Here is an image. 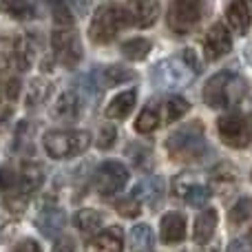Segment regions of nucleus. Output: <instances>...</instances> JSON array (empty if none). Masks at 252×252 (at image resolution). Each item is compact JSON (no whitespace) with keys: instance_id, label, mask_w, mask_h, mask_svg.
<instances>
[{"instance_id":"16","label":"nucleus","mask_w":252,"mask_h":252,"mask_svg":"<svg viewBox=\"0 0 252 252\" xmlns=\"http://www.w3.org/2000/svg\"><path fill=\"white\" fill-rule=\"evenodd\" d=\"M66 223V215L60 208H44L42 213L35 217V226L42 232L44 237L53 239V237H60V232L64 230Z\"/></svg>"},{"instance_id":"1","label":"nucleus","mask_w":252,"mask_h":252,"mask_svg":"<svg viewBox=\"0 0 252 252\" xmlns=\"http://www.w3.org/2000/svg\"><path fill=\"white\" fill-rule=\"evenodd\" d=\"M168 155L175 159H199L210 151L204 139V126L199 122H190L182 128H177L168 139H166Z\"/></svg>"},{"instance_id":"39","label":"nucleus","mask_w":252,"mask_h":252,"mask_svg":"<svg viewBox=\"0 0 252 252\" xmlns=\"http://www.w3.org/2000/svg\"><path fill=\"white\" fill-rule=\"evenodd\" d=\"M115 137H118V130H115V126H111V124L102 126L100 135H97V148H100V151H106V148H111L115 144Z\"/></svg>"},{"instance_id":"25","label":"nucleus","mask_w":252,"mask_h":252,"mask_svg":"<svg viewBox=\"0 0 252 252\" xmlns=\"http://www.w3.org/2000/svg\"><path fill=\"white\" fill-rule=\"evenodd\" d=\"M130 252H153V232L146 223H137L130 230Z\"/></svg>"},{"instance_id":"23","label":"nucleus","mask_w":252,"mask_h":252,"mask_svg":"<svg viewBox=\"0 0 252 252\" xmlns=\"http://www.w3.org/2000/svg\"><path fill=\"white\" fill-rule=\"evenodd\" d=\"M13 66H16V38L0 35V82L9 78Z\"/></svg>"},{"instance_id":"29","label":"nucleus","mask_w":252,"mask_h":252,"mask_svg":"<svg viewBox=\"0 0 252 252\" xmlns=\"http://www.w3.org/2000/svg\"><path fill=\"white\" fill-rule=\"evenodd\" d=\"M148 51H151V42L146 38H133L122 44V53L128 60H144L148 56Z\"/></svg>"},{"instance_id":"36","label":"nucleus","mask_w":252,"mask_h":252,"mask_svg":"<svg viewBox=\"0 0 252 252\" xmlns=\"http://www.w3.org/2000/svg\"><path fill=\"white\" fill-rule=\"evenodd\" d=\"M18 93H20V80H16V78L2 80V82H0V104H2V102H7V104L16 102Z\"/></svg>"},{"instance_id":"41","label":"nucleus","mask_w":252,"mask_h":252,"mask_svg":"<svg viewBox=\"0 0 252 252\" xmlns=\"http://www.w3.org/2000/svg\"><path fill=\"white\" fill-rule=\"evenodd\" d=\"M53 252H75V241L71 237H58Z\"/></svg>"},{"instance_id":"31","label":"nucleus","mask_w":252,"mask_h":252,"mask_svg":"<svg viewBox=\"0 0 252 252\" xmlns=\"http://www.w3.org/2000/svg\"><path fill=\"white\" fill-rule=\"evenodd\" d=\"M53 13V20L58 27H73V13H71L66 0H44Z\"/></svg>"},{"instance_id":"19","label":"nucleus","mask_w":252,"mask_h":252,"mask_svg":"<svg viewBox=\"0 0 252 252\" xmlns=\"http://www.w3.org/2000/svg\"><path fill=\"white\" fill-rule=\"evenodd\" d=\"M217 210L213 208L199 213V217L195 219V230H192V237H195L197 244H208L213 239L215 230H217Z\"/></svg>"},{"instance_id":"40","label":"nucleus","mask_w":252,"mask_h":252,"mask_svg":"<svg viewBox=\"0 0 252 252\" xmlns=\"http://www.w3.org/2000/svg\"><path fill=\"white\" fill-rule=\"evenodd\" d=\"M228 252H252V239L250 237H239L228 246Z\"/></svg>"},{"instance_id":"28","label":"nucleus","mask_w":252,"mask_h":252,"mask_svg":"<svg viewBox=\"0 0 252 252\" xmlns=\"http://www.w3.org/2000/svg\"><path fill=\"white\" fill-rule=\"evenodd\" d=\"M35 58V49L29 38H16V69L27 71Z\"/></svg>"},{"instance_id":"4","label":"nucleus","mask_w":252,"mask_h":252,"mask_svg":"<svg viewBox=\"0 0 252 252\" xmlns=\"http://www.w3.org/2000/svg\"><path fill=\"white\" fill-rule=\"evenodd\" d=\"M126 27H128V18H126L124 7H120V4H104L93 16L89 38L95 44H106L118 38V33L126 29Z\"/></svg>"},{"instance_id":"11","label":"nucleus","mask_w":252,"mask_h":252,"mask_svg":"<svg viewBox=\"0 0 252 252\" xmlns=\"http://www.w3.org/2000/svg\"><path fill=\"white\" fill-rule=\"evenodd\" d=\"M126 18H128V25L135 27H151L157 20V13H159V0H128L124 4Z\"/></svg>"},{"instance_id":"27","label":"nucleus","mask_w":252,"mask_h":252,"mask_svg":"<svg viewBox=\"0 0 252 252\" xmlns=\"http://www.w3.org/2000/svg\"><path fill=\"white\" fill-rule=\"evenodd\" d=\"M51 91L53 84L49 80H31L29 89H27V106H38L42 102H47Z\"/></svg>"},{"instance_id":"13","label":"nucleus","mask_w":252,"mask_h":252,"mask_svg":"<svg viewBox=\"0 0 252 252\" xmlns=\"http://www.w3.org/2000/svg\"><path fill=\"white\" fill-rule=\"evenodd\" d=\"M226 20L228 27H230L235 33L244 35L250 27L252 20V0H232L228 4V11H226Z\"/></svg>"},{"instance_id":"32","label":"nucleus","mask_w":252,"mask_h":252,"mask_svg":"<svg viewBox=\"0 0 252 252\" xmlns=\"http://www.w3.org/2000/svg\"><path fill=\"white\" fill-rule=\"evenodd\" d=\"M164 109H166V122H177L179 118H184L190 111V104L182 95H173V97H168Z\"/></svg>"},{"instance_id":"17","label":"nucleus","mask_w":252,"mask_h":252,"mask_svg":"<svg viewBox=\"0 0 252 252\" xmlns=\"http://www.w3.org/2000/svg\"><path fill=\"white\" fill-rule=\"evenodd\" d=\"M80 111H82V95L78 91H64L53 106V115L58 120H78Z\"/></svg>"},{"instance_id":"24","label":"nucleus","mask_w":252,"mask_h":252,"mask_svg":"<svg viewBox=\"0 0 252 252\" xmlns=\"http://www.w3.org/2000/svg\"><path fill=\"white\" fill-rule=\"evenodd\" d=\"M135 80V71L126 69V66L113 64V66H104L100 71V84L102 87H115V84H122V82H130Z\"/></svg>"},{"instance_id":"38","label":"nucleus","mask_w":252,"mask_h":252,"mask_svg":"<svg viewBox=\"0 0 252 252\" xmlns=\"http://www.w3.org/2000/svg\"><path fill=\"white\" fill-rule=\"evenodd\" d=\"M16 186H18L16 170L9 168V166H0V192L16 190Z\"/></svg>"},{"instance_id":"34","label":"nucleus","mask_w":252,"mask_h":252,"mask_svg":"<svg viewBox=\"0 0 252 252\" xmlns=\"http://www.w3.org/2000/svg\"><path fill=\"white\" fill-rule=\"evenodd\" d=\"M184 199L188 201V206H195V208H199V206H204L206 201L210 199V188L201 186V184H192V186L188 188V192L184 195Z\"/></svg>"},{"instance_id":"43","label":"nucleus","mask_w":252,"mask_h":252,"mask_svg":"<svg viewBox=\"0 0 252 252\" xmlns=\"http://www.w3.org/2000/svg\"><path fill=\"white\" fill-rule=\"evenodd\" d=\"M184 60H186V64L190 66L195 73H199V71H201V66H199V62H197V56H195V51H192V49H186V51H184Z\"/></svg>"},{"instance_id":"37","label":"nucleus","mask_w":252,"mask_h":252,"mask_svg":"<svg viewBox=\"0 0 252 252\" xmlns=\"http://www.w3.org/2000/svg\"><path fill=\"white\" fill-rule=\"evenodd\" d=\"M115 210H118L122 217H137V215L142 213V206H139V199L130 197V199L115 201Z\"/></svg>"},{"instance_id":"18","label":"nucleus","mask_w":252,"mask_h":252,"mask_svg":"<svg viewBox=\"0 0 252 252\" xmlns=\"http://www.w3.org/2000/svg\"><path fill=\"white\" fill-rule=\"evenodd\" d=\"M164 190H166L164 179L161 177H148V179H144V182H139L137 186H135L133 197L139 199V201H148V204L155 208V206H159L161 197H164Z\"/></svg>"},{"instance_id":"20","label":"nucleus","mask_w":252,"mask_h":252,"mask_svg":"<svg viewBox=\"0 0 252 252\" xmlns=\"http://www.w3.org/2000/svg\"><path fill=\"white\" fill-rule=\"evenodd\" d=\"M135 97H137V91H133V89H130V91L120 93V95H115L113 100H111V104L106 106V115L113 118V120H124L126 115L133 111Z\"/></svg>"},{"instance_id":"33","label":"nucleus","mask_w":252,"mask_h":252,"mask_svg":"<svg viewBox=\"0 0 252 252\" xmlns=\"http://www.w3.org/2000/svg\"><path fill=\"white\" fill-rule=\"evenodd\" d=\"M252 215V199L250 197H241L230 210V223L232 226H239V223L248 221Z\"/></svg>"},{"instance_id":"26","label":"nucleus","mask_w":252,"mask_h":252,"mask_svg":"<svg viewBox=\"0 0 252 252\" xmlns=\"http://www.w3.org/2000/svg\"><path fill=\"white\" fill-rule=\"evenodd\" d=\"M0 9H2L7 16H13L18 20H27V18H33V2L31 0H0Z\"/></svg>"},{"instance_id":"6","label":"nucleus","mask_w":252,"mask_h":252,"mask_svg":"<svg viewBox=\"0 0 252 252\" xmlns=\"http://www.w3.org/2000/svg\"><path fill=\"white\" fill-rule=\"evenodd\" d=\"M51 49L56 60L66 69H73L82 62V42L73 27H56L51 33Z\"/></svg>"},{"instance_id":"30","label":"nucleus","mask_w":252,"mask_h":252,"mask_svg":"<svg viewBox=\"0 0 252 252\" xmlns=\"http://www.w3.org/2000/svg\"><path fill=\"white\" fill-rule=\"evenodd\" d=\"M237 177H239L237 168L232 164H228V161H221V164H217L210 170V179L215 184H219V186H232L237 182Z\"/></svg>"},{"instance_id":"3","label":"nucleus","mask_w":252,"mask_h":252,"mask_svg":"<svg viewBox=\"0 0 252 252\" xmlns=\"http://www.w3.org/2000/svg\"><path fill=\"white\" fill-rule=\"evenodd\" d=\"M91 133L89 130H51L42 137V146L53 159H71L82 155L91 146Z\"/></svg>"},{"instance_id":"5","label":"nucleus","mask_w":252,"mask_h":252,"mask_svg":"<svg viewBox=\"0 0 252 252\" xmlns=\"http://www.w3.org/2000/svg\"><path fill=\"white\" fill-rule=\"evenodd\" d=\"M219 137L226 146L232 148H246L252 142V115L232 111L217 120Z\"/></svg>"},{"instance_id":"10","label":"nucleus","mask_w":252,"mask_h":252,"mask_svg":"<svg viewBox=\"0 0 252 252\" xmlns=\"http://www.w3.org/2000/svg\"><path fill=\"white\" fill-rule=\"evenodd\" d=\"M232 49V38H230V31L226 29L223 22H215L213 27L208 29L204 40V56L208 62L219 60L221 56H226L228 51Z\"/></svg>"},{"instance_id":"12","label":"nucleus","mask_w":252,"mask_h":252,"mask_svg":"<svg viewBox=\"0 0 252 252\" xmlns=\"http://www.w3.org/2000/svg\"><path fill=\"white\" fill-rule=\"evenodd\" d=\"M124 239L122 228L111 226L106 230H100L87 241V252H122Z\"/></svg>"},{"instance_id":"35","label":"nucleus","mask_w":252,"mask_h":252,"mask_svg":"<svg viewBox=\"0 0 252 252\" xmlns=\"http://www.w3.org/2000/svg\"><path fill=\"white\" fill-rule=\"evenodd\" d=\"M128 155H130V159H133V164L137 166V168H142V170H151V166H153V153L148 151L146 146H128Z\"/></svg>"},{"instance_id":"8","label":"nucleus","mask_w":252,"mask_h":252,"mask_svg":"<svg viewBox=\"0 0 252 252\" xmlns=\"http://www.w3.org/2000/svg\"><path fill=\"white\" fill-rule=\"evenodd\" d=\"M128 177H130L128 168H126L122 161L106 159L97 166L93 184H95L100 195H115V192H120L128 184Z\"/></svg>"},{"instance_id":"21","label":"nucleus","mask_w":252,"mask_h":252,"mask_svg":"<svg viewBox=\"0 0 252 252\" xmlns=\"http://www.w3.org/2000/svg\"><path fill=\"white\" fill-rule=\"evenodd\" d=\"M159 102L157 100H151L146 106L142 109V113L137 115V122H135V130L137 133H151L159 126L161 118H159Z\"/></svg>"},{"instance_id":"7","label":"nucleus","mask_w":252,"mask_h":252,"mask_svg":"<svg viewBox=\"0 0 252 252\" xmlns=\"http://www.w3.org/2000/svg\"><path fill=\"white\" fill-rule=\"evenodd\" d=\"M192 75L197 73L186 64V60H164L153 69V84L161 91H175V89L186 87Z\"/></svg>"},{"instance_id":"14","label":"nucleus","mask_w":252,"mask_h":252,"mask_svg":"<svg viewBox=\"0 0 252 252\" xmlns=\"http://www.w3.org/2000/svg\"><path fill=\"white\" fill-rule=\"evenodd\" d=\"M44 182V170L40 164H31V161H27L25 166H22L20 175H18V186L13 192H18V195L27 197L29 199V195H33L35 190H38L40 186H42Z\"/></svg>"},{"instance_id":"22","label":"nucleus","mask_w":252,"mask_h":252,"mask_svg":"<svg viewBox=\"0 0 252 252\" xmlns=\"http://www.w3.org/2000/svg\"><path fill=\"white\" fill-rule=\"evenodd\" d=\"M73 223L82 235H95V232L102 230V215L97 210H91V208H84V210H78L73 217Z\"/></svg>"},{"instance_id":"2","label":"nucleus","mask_w":252,"mask_h":252,"mask_svg":"<svg viewBox=\"0 0 252 252\" xmlns=\"http://www.w3.org/2000/svg\"><path fill=\"white\" fill-rule=\"evenodd\" d=\"M246 93V82L232 71H219L206 82L204 100L213 109H223L239 102Z\"/></svg>"},{"instance_id":"42","label":"nucleus","mask_w":252,"mask_h":252,"mask_svg":"<svg viewBox=\"0 0 252 252\" xmlns=\"http://www.w3.org/2000/svg\"><path fill=\"white\" fill-rule=\"evenodd\" d=\"M13 252H42V248H40L38 241H33V239H22L20 244L13 248Z\"/></svg>"},{"instance_id":"44","label":"nucleus","mask_w":252,"mask_h":252,"mask_svg":"<svg viewBox=\"0 0 252 252\" xmlns=\"http://www.w3.org/2000/svg\"><path fill=\"white\" fill-rule=\"evenodd\" d=\"M71 4H73V9H78L80 13H87L89 9H91V0H71Z\"/></svg>"},{"instance_id":"15","label":"nucleus","mask_w":252,"mask_h":252,"mask_svg":"<svg viewBox=\"0 0 252 252\" xmlns=\"http://www.w3.org/2000/svg\"><path fill=\"white\" fill-rule=\"evenodd\" d=\"M159 237L164 244H182L186 239V217L182 213H166L161 219Z\"/></svg>"},{"instance_id":"9","label":"nucleus","mask_w":252,"mask_h":252,"mask_svg":"<svg viewBox=\"0 0 252 252\" xmlns=\"http://www.w3.org/2000/svg\"><path fill=\"white\" fill-rule=\"evenodd\" d=\"M204 0H173L168 9V27L177 33H186L199 22Z\"/></svg>"}]
</instances>
